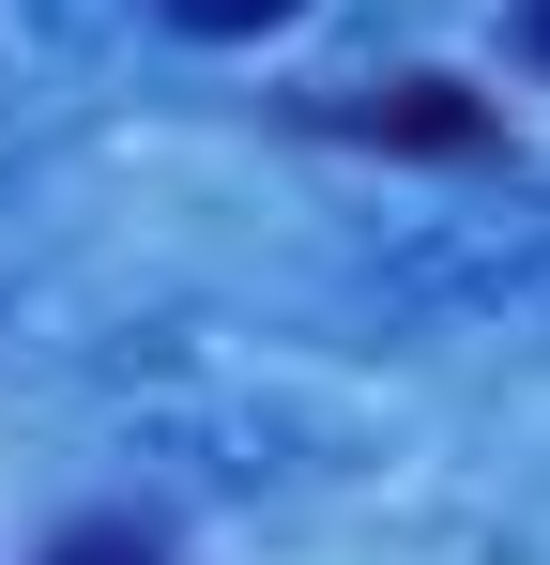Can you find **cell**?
<instances>
[{
	"mask_svg": "<svg viewBox=\"0 0 550 565\" xmlns=\"http://www.w3.org/2000/svg\"><path fill=\"white\" fill-rule=\"evenodd\" d=\"M337 138H367V153H505V107L458 93V77H382V93L337 107Z\"/></svg>",
	"mask_w": 550,
	"mask_h": 565,
	"instance_id": "1",
	"label": "cell"
},
{
	"mask_svg": "<svg viewBox=\"0 0 550 565\" xmlns=\"http://www.w3.org/2000/svg\"><path fill=\"white\" fill-rule=\"evenodd\" d=\"M46 565H169V535H154V520H123V504H92V520L46 535Z\"/></svg>",
	"mask_w": 550,
	"mask_h": 565,
	"instance_id": "2",
	"label": "cell"
},
{
	"mask_svg": "<svg viewBox=\"0 0 550 565\" xmlns=\"http://www.w3.org/2000/svg\"><path fill=\"white\" fill-rule=\"evenodd\" d=\"M169 31H199V46H261V31H290L306 0H154Z\"/></svg>",
	"mask_w": 550,
	"mask_h": 565,
	"instance_id": "3",
	"label": "cell"
},
{
	"mask_svg": "<svg viewBox=\"0 0 550 565\" xmlns=\"http://www.w3.org/2000/svg\"><path fill=\"white\" fill-rule=\"evenodd\" d=\"M520 62H536V77H550V0H520Z\"/></svg>",
	"mask_w": 550,
	"mask_h": 565,
	"instance_id": "4",
	"label": "cell"
}]
</instances>
